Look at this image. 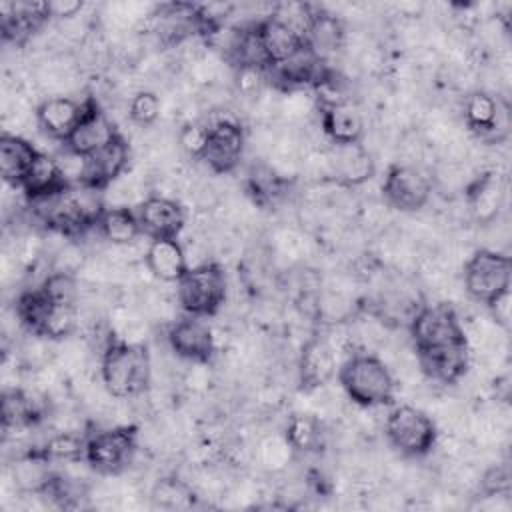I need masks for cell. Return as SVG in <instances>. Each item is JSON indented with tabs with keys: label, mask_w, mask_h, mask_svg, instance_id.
I'll return each instance as SVG.
<instances>
[{
	"label": "cell",
	"mask_w": 512,
	"mask_h": 512,
	"mask_svg": "<svg viewBox=\"0 0 512 512\" xmlns=\"http://www.w3.org/2000/svg\"><path fill=\"white\" fill-rule=\"evenodd\" d=\"M118 134L120 132L116 130L114 122L100 108L96 98L88 96L84 100V114L72 134L64 140V148L82 158H88L94 152L102 150L106 144H110Z\"/></svg>",
	"instance_id": "11"
},
{
	"label": "cell",
	"mask_w": 512,
	"mask_h": 512,
	"mask_svg": "<svg viewBox=\"0 0 512 512\" xmlns=\"http://www.w3.org/2000/svg\"><path fill=\"white\" fill-rule=\"evenodd\" d=\"M338 352L326 336H312L304 342L298 356V380L304 392L324 388L336 374Z\"/></svg>",
	"instance_id": "15"
},
{
	"label": "cell",
	"mask_w": 512,
	"mask_h": 512,
	"mask_svg": "<svg viewBox=\"0 0 512 512\" xmlns=\"http://www.w3.org/2000/svg\"><path fill=\"white\" fill-rule=\"evenodd\" d=\"M188 496H192L190 488L178 478H162L152 488L154 502L164 508H180L186 504Z\"/></svg>",
	"instance_id": "37"
},
{
	"label": "cell",
	"mask_w": 512,
	"mask_h": 512,
	"mask_svg": "<svg viewBox=\"0 0 512 512\" xmlns=\"http://www.w3.org/2000/svg\"><path fill=\"white\" fill-rule=\"evenodd\" d=\"M72 184L66 180L60 164L56 158L48 156L46 152H38L34 164L30 166L24 182L20 184V190L30 202L52 198L64 190H68Z\"/></svg>",
	"instance_id": "26"
},
{
	"label": "cell",
	"mask_w": 512,
	"mask_h": 512,
	"mask_svg": "<svg viewBox=\"0 0 512 512\" xmlns=\"http://www.w3.org/2000/svg\"><path fill=\"white\" fill-rule=\"evenodd\" d=\"M512 478L508 464H494L484 470V474L478 480V488L488 498H504L510 494Z\"/></svg>",
	"instance_id": "38"
},
{
	"label": "cell",
	"mask_w": 512,
	"mask_h": 512,
	"mask_svg": "<svg viewBox=\"0 0 512 512\" xmlns=\"http://www.w3.org/2000/svg\"><path fill=\"white\" fill-rule=\"evenodd\" d=\"M292 446L288 444L286 436L282 434H272V436H266L260 444H258V460L260 464L270 470V472H280L284 470L290 460H292Z\"/></svg>",
	"instance_id": "34"
},
{
	"label": "cell",
	"mask_w": 512,
	"mask_h": 512,
	"mask_svg": "<svg viewBox=\"0 0 512 512\" xmlns=\"http://www.w3.org/2000/svg\"><path fill=\"white\" fill-rule=\"evenodd\" d=\"M50 458L42 448L18 454L10 466V480L20 494H42L54 480Z\"/></svg>",
	"instance_id": "23"
},
{
	"label": "cell",
	"mask_w": 512,
	"mask_h": 512,
	"mask_svg": "<svg viewBox=\"0 0 512 512\" xmlns=\"http://www.w3.org/2000/svg\"><path fill=\"white\" fill-rule=\"evenodd\" d=\"M144 264L152 278L164 284H176L190 268L184 244L178 238L150 240L144 250Z\"/></svg>",
	"instance_id": "22"
},
{
	"label": "cell",
	"mask_w": 512,
	"mask_h": 512,
	"mask_svg": "<svg viewBox=\"0 0 512 512\" xmlns=\"http://www.w3.org/2000/svg\"><path fill=\"white\" fill-rule=\"evenodd\" d=\"M136 214L142 234L150 240L178 238L186 226L184 206L176 198L164 194L146 196L138 204Z\"/></svg>",
	"instance_id": "12"
},
{
	"label": "cell",
	"mask_w": 512,
	"mask_h": 512,
	"mask_svg": "<svg viewBox=\"0 0 512 512\" xmlns=\"http://www.w3.org/2000/svg\"><path fill=\"white\" fill-rule=\"evenodd\" d=\"M40 288L58 304H80V282L70 272H50Z\"/></svg>",
	"instance_id": "35"
},
{
	"label": "cell",
	"mask_w": 512,
	"mask_h": 512,
	"mask_svg": "<svg viewBox=\"0 0 512 512\" xmlns=\"http://www.w3.org/2000/svg\"><path fill=\"white\" fill-rule=\"evenodd\" d=\"M38 152L40 150L20 134L4 132L0 138V174L4 184L20 188Z\"/></svg>",
	"instance_id": "27"
},
{
	"label": "cell",
	"mask_w": 512,
	"mask_h": 512,
	"mask_svg": "<svg viewBox=\"0 0 512 512\" xmlns=\"http://www.w3.org/2000/svg\"><path fill=\"white\" fill-rule=\"evenodd\" d=\"M178 306L190 316H214L226 300V274L216 262L190 266L176 282Z\"/></svg>",
	"instance_id": "4"
},
{
	"label": "cell",
	"mask_w": 512,
	"mask_h": 512,
	"mask_svg": "<svg viewBox=\"0 0 512 512\" xmlns=\"http://www.w3.org/2000/svg\"><path fill=\"white\" fill-rule=\"evenodd\" d=\"M162 112V102L156 92L152 90H138L128 104V118L140 126V128H150L154 122L160 118Z\"/></svg>",
	"instance_id": "36"
},
{
	"label": "cell",
	"mask_w": 512,
	"mask_h": 512,
	"mask_svg": "<svg viewBox=\"0 0 512 512\" xmlns=\"http://www.w3.org/2000/svg\"><path fill=\"white\" fill-rule=\"evenodd\" d=\"M44 454L50 460H64V462H78L84 460L86 450V436L76 434L74 430H58L52 434L44 444Z\"/></svg>",
	"instance_id": "32"
},
{
	"label": "cell",
	"mask_w": 512,
	"mask_h": 512,
	"mask_svg": "<svg viewBox=\"0 0 512 512\" xmlns=\"http://www.w3.org/2000/svg\"><path fill=\"white\" fill-rule=\"evenodd\" d=\"M84 8V2L80 0H56V2H48V12L50 18H56L60 22L66 20H74Z\"/></svg>",
	"instance_id": "40"
},
{
	"label": "cell",
	"mask_w": 512,
	"mask_h": 512,
	"mask_svg": "<svg viewBox=\"0 0 512 512\" xmlns=\"http://www.w3.org/2000/svg\"><path fill=\"white\" fill-rule=\"evenodd\" d=\"M166 340L170 350L190 364H208L216 354V338L200 316L188 314L170 322Z\"/></svg>",
	"instance_id": "10"
},
{
	"label": "cell",
	"mask_w": 512,
	"mask_h": 512,
	"mask_svg": "<svg viewBox=\"0 0 512 512\" xmlns=\"http://www.w3.org/2000/svg\"><path fill=\"white\" fill-rule=\"evenodd\" d=\"M138 450V428L134 424H116L86 436L84 462L98 474L116 476L124 472Z\"/></svg>",
	"instance_id": "5"
},
{
	"label": "cell",
	"mask_w": 512,
	"mask_h": 512,
	"mask_svg": "<svg viewBox=\"0 0 512 512\" xmlns=\"http://www.w3.org/2000/svg\"><path fill=\"white\" fill-rule=\"evenodd\" d=\"M462 280L464 290L472 300L488 304L510 290L512 260L492 248H480L464 262Z\"/></svg>",
	"instance_id": "7"
},
{
	"label": "cell",
	"mask_w": 512,
	"mask_h": 512,
	"mask_svg": "<svg viewBox=\"0 0 512 512\" xmlns=\"http://www.w3.org/2000/svg\"><path fill=\"white\" fill-rule=\"evenodd\" d=\"M344 38H346L344 24L338 16H334L330 12H322V10L308 14L304 40H306V46L316 56H320L324 60L328 54L338 52L344 44Z\"/></svg>",
	"instance_id": "28"
},
{
	"label": "cell",
	"mask_w": 512,
	"mask_h": 512,
	"mask_svg": "<svg viewBox=\"0 0 512 512\" xmlns=\"http://www.w3.org/2000/svg\"><path fill=\"white\" fill-rule=\"evenodd\" d=\"M284 436L294 452H316V450H320L322 440H324L320 420L308 412L290 416Z\"/></svg>",
	"instance_id": "31"
},
{
	"label": "cell",
	"mask_w": 512,
	"mask_h": 512,
	"mask_svg": "<svg viewBox=\"0 0 512 512\" xmlns=\"http://www.w3.org/2000/svg\"><path fill=\"white\" fill-rule=\"evenodd\" d=\"M52 304L54 302L40 286L32 290H24L16 300L14 316L20 322V326H24L30 334L40 336Z\"/></svg>",
	"instance_id": "30"
},
{
	"label": "cell",
	"mask_w": 512,
	"mask_h": 512,
	"mask_svg": "<svg viewBox=\"0 0 512 512\" xmlns=\"http://www.w3.org/2000/svg\"><path fill=\"white\" fill-rule=\"evenodd\" d=\"M322 64L324 60L316 56L308 46H304L282 64L272 66L266 74H270L276 88H280L282 92L304 90V86H314L326 72Z\"/></svg>",
	"instance_id": "21"
},
{
	"label": "cell",
	"mask_w": 512,
	"mask_h": 512,
	"mask_svg": "<svg viewBox=\"0 0 512 512\" xmlns=\"http://www.w3.org/2000/svg\"><path fill=\"white\" fill-rule=\"evenodd\" d=\"M256 32L260 38V44L264 48L266 60L272 66L282 64L290 56H294L300 48L306 46L304 34L284 22L280 16L272 14L256 22Z\"/></svg>",
	"instance_id": "18"
},
{
	"label": "cell",
	"mask_w": 512,
	"mask_h": 512,
	"mask_svg": "<svg viewBox=\"0 0 512 512\" xmlns=\"http://www.w3.org/2000/svg\"><path fill=\"white\" fill-rule=\"evenodd\" d=\"M490 308V314H492V320L498 328L502 330H508L510 328V290L500 294L498 298H494L492 302L486 304Z\"/></svg>",
	"instance_id": "39"
},
{
	"label": "cell",
	"mask_w": 512,
	"mask_h": 512,
	"mask_svg": "<svg viewBox=\"0 0 512 512\" xmlns=\"http://www.w3.org/2000/svg\"><path fill=\"white\" fill-rule=\"evenodd\" d=\"M128 162H130V144L122 134H118L102 150L84 158L80 184L94 190H106L126 172Z\"/></svg>",
	"instance_id": "14"
},
{
	"label": "cell",
	"mask_w": 512,
	"mask_h": 512,
	"mask_svg": "<svg viewBox=\"0 0 512 512\" xmlns=\"http://www.w3.org/2000/svg\"><path fill=\"white\" fill-rule=\"evenodd\" d=\"M432 194V180L414 164H392L382 182V200L400 212L424 208Z\"/></svg>",
	"instance_id": "8"
},
{
	"label": "cell",
	"mask_w": 512,
	"mask_h": 512,
	"mask_svg": "<svg viewBox=\"0 0 512 512\" xmlns=\"http://www.w3.org/2000/svg\"><path fill=\"white\" fill-rule=\"evenodd\" d=\"M2 36L22 44L34 30L50 20L48 2H2Z\"/></svg>",
	"instance_id": "24"
},
{
	"label": "cell",
	"mask_w": 512,
	"mask_h": 512,
	"mask_svg": "<svg viewBox=\"0 0 512 512\" xmlns=\"http://www.w3.org/2000/svg\"><path fill=\"white\" fill-rule=\"evenodd\" d=\"M210 126L202 120H186L176 132V146L182 154L200 160L208 146Z\"/></svg>",
	"instance_id": "33"
},
{
	"label": "cell",
	"mask_w": 512,
	"mask_h": 512,
	"mask_svg": "<svg viewBox=\"0 0 512 512\" xmlns=\"http://www.w3.org/2000/svg\"><path fill=\"white\" fill-rule=\"evenodd\" d=\"M96 228L112 246L134 244L142 236L138 214L132 206H106Z\"/></svg>",
	"instance_id": "29"
},
{
	"label": "cell",
	"mask_w": 512,
	"mask_h": 512,
	"mask_svg": "<svg viewBox=\"0 0 512 512\" xmlns=\"http://www.w3.org/2000/svg\"><path fill=\"white\" fill-rule=\"evenodd\" d=\"M414 352L466 342L464 324L450 302L422 304L408 322Z\"/></svg>",
	"instance_id": "6"
},
{
	"label": "cell",
	"mask_w": 512,
	"mask_h": 512,
	"mask_svg": "<svg viewBox=\"0 0 512 512\" xmlns=\"http://www.w3.org/2000/svg\"><path fill=\"white\" fill-rule=\"evenodd\" d=\"M320 128L332 146L362 142L364 118L352 102H340L320 108Z\"/></svg>",
	"instance_id": "25"
},
{
	"label": "cell",
	"mask_w": 512,
	"mask_h": 512,
	"mask_svg": "<svg viewBox=\"0 0 512 512\" xmlns=\"http://www.w3.org/2000/svg\"><path fill=\"white\" fill-rule=\"evenodd\" d=\"M508 108L490 92L474 90L464 100V122L482 140L496 144L508 132Z\"/></svg>",
	"instance_id": "13"
},
{
	"label": "cell",
	"mask_w": 512,
	"mask_h": 512,
	"mask_svg": "<svg viewBox=\"0 0 512 512\" xmlns=\"http://www.w3.org/2000/svg\"><path fill=\"white\" fill-rule=\"evenodd\" d=\"M330 162H332V180L348 188L368 182L376 170L374 158L362 142L332 146Z\"/></svg>",
	"instance_id": "20"
},
{
	"label": "cell",
	"mask_w": 512,
	"mask_h": 512,
	"mask_svg": "<svg viewBox=\"0 0 512 512\" xmlns=\"http://www.w3.org/2000/svg\"><path fill=\"white\" fill-rule=\"evenodd\" d=\"M464 192L470 216L478 224H494L506 196V186L502 178L496 172H484L470 180L464 186Z\"/></svg>",
	"instance_id": "19"
},
{
	"label": "cell",
	"mask_w": 512,
	"mask_h": 512,
	"mask_svg": "<svg viewBox=\"0 0 512 512\" xmlns=\"http://www.w3.org/2000/svg\"><path fill=\"white\" fill-rule=\"evenodd\" d=\"M100 380L118 400L144 394L152 382V358L148 348L142 342L110 338L100 356Z\"/></svg>",
	"instance_id": "1"
},
{
	"label": "cell",
	"mask_w": 512,
	"mask_h": 512,
	"mask_svg": "<svg viewBox=\"0 0 512 512\" xmlns=\"http://www.w3.org/2000/svg\"><path fill=\"white\" fill-rule=\"evenodd\" d=\"M82 114H84V100L78 102L70 96L60 94V96L44 98L36 106L34 120L46 136L64 142L80 122Z\"/></svg>",
	"instance_id": "17"
},
{
	"label": "cell",
	"mask_w": 512,
	"mask_h": 512,
	"mask_svg": "<svg viewBox=\"0 0 512 512\" xmlns=\"http://www.w3.org/2000/svg\"><path fill=\"white\" fill-rule=\"evenodd\" d=\"M344 396L360 408L390 406L396 396V380L390 366L372 352H352L338 368Z\"/></svg>",
	"instance_id": "2"
},
{
	"label": "cell",
	"mask_w": 512,
	"mask_h": 512,
	"mask_svg": "<svg viewBox=\"0 0 512 512\" xmlns=\"http://www.w3.org/2000/svg\"><path fill=\"white\" fill-rule=\"evenodd\" d=\"M210 126V138L208 146L204 150V156L200 158L214 174H228L232 172L246 148V132L242 124L232 116H220Z\"/></svg>",
	"instance_id": "9"
},
{
	"label": "cell",
	"mask_w": 512,
	"mask_h": 512,
	"mask_svg": "<svg viewBox=\"0 0 512 512\" xmlns=\"http://www.w3.org/2000/svg\"><path fill=\"white\" fill-rule=\"evenodd\" d=\"M470 342H458L434 350L416 352L420 372L438 384H456L470 368Z\"/></svg>",
	"instance_id": "16"
},
{
	"label": "cell",
	"mask_w": 512,
	"mask_h": 512,
	"mask_svg": "<svg viewBox=\"0 0 512 512\" xmlns=\"http://www.w3.org/2000/svg\"><path fill=\"white\" fill-rule=\"evenodd\" d=\"M384 434L390 446L406 458L430 454L440 436L436 420L422 408L410 404H398L386 414Z\"/></svg>",
	"instance_id": "3"
}]
</instances>
